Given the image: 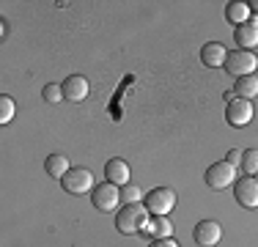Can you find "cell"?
Returning a JSON list of instances; mask_svg holds the SVG:
<instances>
[{
    "mask_svg": "<svg viewBox=\"0 0 258 247\" xmlns=\"http://www.w3.org/2000/svg\"><path fill=\"white\" fill-rule=\"evenodd\" d=\"M146 220H149V209H146V203H126V206L118 212V217H115V228L129 236V233L143 231Z\"/></svg>",
    "mask_w": 258,
    "mask_h": 247,
    "instance_id": "1",
    "label": "cell"
},
{
    "mask_svg": "<svg viewBox=\"0 0 258 247\" xmlns=\"http://www.w3.org/2000/svg\"><path fill=\"white\" fill-rule=\"evenodd\" d=\"M242 170L244 176H258V148H247V151H242Z\"/></svg>",
    "mask_w": 258,
    "mask_h": 247,
    "instance_id": "18",
    "label": "cell"
},
{
    "mask_svg": "<svg viewBox=\"0 0 258 247\" xmlns=\"http://www.w3.org/2000/svg\"><path fill=\"white\" fill-rule=\"evenodd\" d=\"M253 178H255V181H258V176H253Z\"/></svg>",
    "mask_w": 258,
    "mask_h": 247,
    "instance_id": "25",
    "label": "cell"
},
{
    "mask_svg": "<svg viewBox=\"0 0 258 247\" xmlns=\"http://www.w3.org/2000/svg\"><path fill=\"white\" fill-rule=\"evenodd\" d=\"M60 91H63V99H69V102H83L91 88H88V80H85L83 74H69V77L60 83Z\"/></svg>",
    "mask_w": 258,
    "mask_h": 247,
    "instance_id": "11",
    "label": "cell"
},
{
    "mask_svg": "<svg viewBox=\"0 0 258 247\" xmlns=\"http://www.w3.org/2000/svg\"><path fill=\"white\" fill-rule=\"evenodd\" d=\"M233 198H236V203H242L244 209H258V181H255L253 176L236 178Z\"/></svg>",
    "mask_w": 258,
    "mask_h": 247,
    "instance_id": "7",
    "label": "cell"
},
{
    "mask_svg": "<svg viewBox=\"0 0 258 247\" xmlns=\"http://www.w3.org/2000/svg\"><path fill=\"white\" fill-rule=\"evenodd\" d=\"M140 233H146V236H154V239L173 236V222L165 217V214H154V217L146 220V225H143V231H140Z\"/></svg>",
    "mask_w": 258,
    "mask_h": 247,
    "instance_id": "14",
    "label": "cell"
},
{
    "mask_svg": "<svg viewBox=\"0 0 258 247\" xmlns=\"http://www.w3.org/2000/svg\"><path fill=\"white\" fill-rule=\"evenodd\" d=\"M140 198H143V190H140L138 184H126L124 193H121V201L124 203H138Z\"/></svg>",
    "mask_w": 258,
    "mask_h": 247,
    "instance_id": "20",
    "label": "cell"
},
{
    "mask_svg": "<svg viewBox=\"0 0 258 247\" xmlns=\"http://www.w3.org/2000/svg\"><path fill=\"white\" fill-rule=\"evenodd\" d=\"M14 113H17V107H14V99L11 96H0V124H9L11 118H14Z\"/></svg>",
    "mask_w": 258,
    "mask_h": 247,
    "instance_id": "19",
    "label": "cell"
},
{
    "mask_svg": "<svg viewBox=\"0 0 258 247\" xmlns=\"http://www.w3.org/2000/svg\"><path fill=\"white\" fill-rule=\"evenodd\" d=\"M44 170H47V176H52V178L60 181V178L72 170V165H69V159H66L63 154H50V157L44 159Z\"/></svg>",
    "mask_w": 258,
    "mask_h": 247,
    "instance_id": "15",
    "label": "cell"
},
{
    "mask_svg": "<svg viewBox=\"0 0 258 247\" xmlns=\"http://www.w3.org/2000/svg\"><path fill=\"white\" fill-rule=\"evenodd\" d=\"M225 121H228L231 127H247V124L253 121V102L233 96L228 102V107H225Z\"/></svg>",
    "mask_w": 258,
    "mask_h": 247,
    "instance_id": "6",
    "label": "cell"
},
{
    "mask_svg": "<svg viewBox=\"0 0 258 247\" xmlns=\"http://www.w3.org/2000/svg\"><path fill=\"white\" fill-rule=\"evenodd\" d=\"M258 69V55L250 52V49H233L225 58V72L233 74V77H247Z\"/></svg>",
    "mask_w": 258,
    "mask_h": 247,
    "instance_id": "2",
    "label": "cell"
},
{
    "mask_svg": "<svg viewBox=\"0 0 258 247\" xmlns=\"http://www.w3.org/2000/svg\"><path fill=\"white\" fill-rule=\"evenodd\" d=\"M149 247H179V242H176L173 236H165V239H154Z\"/></svg>",
    "mask_w": 258,
    "mask_h": 247,
    "instance_id": "22",
    "label": "cell"
},
{
    "mask_svg": "<svg viewBox=\"0 0 258 247\" xmlns=\"http://www.w3.org/2000/svg\"><path fill=\"white\" fill-rule=\"evenodd\" d=\"M104 178H107L110 184H115V187H126V181H129V165H126V159H121V157L110 159V162L104 165Z\"/></svg>",
    "mask_w": 258,
    "mask_h": 247,
    "instance_id": "13",
    "label": "cell"
},
{
    "mask_svg": "<svg viewBox=\"0 0 258 247\" xmlns=\"http://www.w3.org/2000/svg\"><path fill=\"white\" fill-rule=\"evenodd\" d=\"M41 96L47 99V102H60L63 99V91H60V85H55V83H50V85H44V91H41Z\"/></svg>",
    "mask_w": 258,
    "mask_h": 247,
    "instance_id": "21",
    "label": "cell"
},
{
    "mask_svg": "<svg viewBox=\"0 0 258 247\" xmlns=\"http://www.w3.org/2000/svg\"><path fill=\"white\" fill-rule=\"evenodd\" d=\"M176 206V193L170 187H157L146 195V209L151 214H168Z\"/></svg>",
    "mask_w": 258,
    "mask_h": 247,
    "instance_id": "5",
    "label": "cell"
},
{
    "mask_svg": "<svg viewBox=\"0 0 258 247\" xmlns=\"http://www.w3.org/2000/svg\"><path fill=\"white\" fill-rule=\"evenodd\" d=\"M195 244L198 247H217L220 239H223V228H220L217 220H201L195 225Z\"/></svg>",
    "mask_w": 258,
    "mask_h": 247,
    "instance_id": "8",
    "label": "cell"
},
{
    "mask_svg": "<svg viewBox=\"0 0 258 247\" xmlns=\"http://www.w3.org/2000/svg\"><path fill=\"white\" fill-rule=\"evenodd\" d=\"M233 39H236V44L242 49H250V52H253L258 47V17H250L247 22L236 25V28H233Z\"/></svg>",
    "mask_w": 258,
    "mask_h": 247,
    "instance_id": "10",
    "label": "cell"
},
{
    "mask_svg": "<svg viewBox=\"0 0 258 247\" xmlns=\"http://www.w3.org/2000/svg\"><path fill=\"white\" fill-rule=\"evenodd\" d=\"M247 6H250V11H255V17H258V0H250Z\"/></svg>",
    "mask_w": 258,
    "mask_h": 247,
    "instance_id": "24",
    "label": "cell"
},
{
    "mask_svg": "<svg viewBox=\"0 0 258 247\" xmlns=\"http://www.w3.org/2000/svg\"><path fill=\"white\" fill-rule=\"evenodd\" d=\"M233 94H239V99H255L258 96V77L255 74H247V77H236V85H233Z\"/></svg>",
    "mask_w": 258,
    "mask_h": 247,
    "instance_id": "16",
    "label": "cell"
},
{
    "mask_svg": "<svg viewBox=\"0 0 258 247\" xmlns=\"http://www.w3.org/2000/svg\"><path fill=\"white\" fill-rule=\"evenodd\" d=\"M91 203H94L96 212H113V209L121 203V190L115 187V184H110V181L96 184L94 193H91Z\"/></svg>",
    "mask_w": 258,
    "mask_h": 247,
    "instance_id": "4",
    "label": "cell"
},
{
    "mask_svg": "<svg viewBox=\"0 0 258 247\" xmlns=\"http://www.w3.org/2000/svg\"><path fill=\"white\" fill-rule=\"evenodd\" d=\"M60 187H63L69 195L94 193V173H91L88 168H72L63 178H60Z\"/></svg>",
    "mask_w": 258,
    "mask_h": 247,
    "instance_id": "3",
    "label": "cell"
},
{
    "mask_svg": "<svg viewBox=\"0 0 258 247\" xmlns=\"http://www.w3.org/2000/svg\"><path fill=\"white\" fill-rule=\"evenodd\" d=\"M225 162H228V165H239V162H242V151H236V148H233V151H228Z\"/></svg>",
    "mask_w": 258,
    "mask_h": 247,
    "instance_id": "23",
    "label": "cell"
},
{
    "mask_svg": "<svg viewBox=\"0 0 258 247\" xmlns=\"http://www.w3.org/2000/svg\"><path fill=\"white\" fill-rule=\"evenodd\" d=\"M233 181H236V168L228 165V162H214L212 168L206 170V184L212 190H223Z\"/></svg>",
    "mask_w": 258,
    "mask_h": 247,
    "instance_id": "9",
    "label": "cell"
},
{
    "mask_svg": "<svg viewBox=\"0 0 258 247\" xmlns=\"http://www.w3.org/2000/svg\"><path fill=\"white\" fill-rule=\"evenodd\" d=\"M225 58H228V49H225L220 41H209V44L201 47V60L209 69H217V66H225Z\"/></svg>",
    "mask_w": 258,
    "mask_h": 247,
    "instance_id": "12",
    "label": "cell"
},
{
    "mask_svg": "<svg viewBox=\"0 0 258 247\" xmlns=\"http://www.w3.org/2000/svg\"><path fill=\"white\" fill-rule=\"evenodd\" d=\"M225 20H228L231 25H242V22H247L250 20V6L247 3H228L225 6Z\"/></svg>",
    "mask_w": 258,
    "mask_h": 247,
    "instance_id": "17",
    "label": "cell"
}]
</instances>
